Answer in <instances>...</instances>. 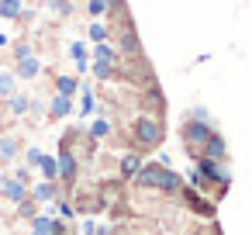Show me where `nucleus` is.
<instances>
[{
	"mask_svg": "<svg viewBox=\"0 0 252 235\" xmlns=\"http://www.w3.org/2000/svg\"><path fill=\"white\" fill-rule=\"evenodd\" d=\"M118 56H125V59H138L142 56V38H138L135 25H125L118 32Z\"/></svg>",
	"mask_w": 252,
	"mask_h": 235,
	"instance_id": "nucleus-5",
	"label": "nucleus"
},
{
	"mask_svg": "<svg viewBox=\"0 0 252 235\" xmlns=\"http://www.w3.org/2000/svg\"><path fill=\"white\" fill-rule=\"evenodd\" d=\"M21 11H25V4H21V0H0V18L18 21V18H21Z\"/></svg>",
	"mask_w": 252,
	"mask_h": 235,
	"instance_id": "nucleus-17",
	"label": "nucleus"
},
{
	"mask_svg": "<svg viewBox=\"0 0 252 235\" xmlns=\"http://www.w3.org/2000/svg\"><path fill=\"white\" fill-rule=\"evenodd\" d=\"M52 228H56V214H35V218H32V232L49 235Z\"/></svg>",
	"mask_w": 252,
	"mask_h": 235,
	"instance_id": "nucleus-19",
	"label": "nucleus"
},
{
	"mask_svg": "<svg viewBox=\"0 0 252 235\" xmlns=\"http://www.w3.org/2000/svg\"><path fill=\"white\" fill-rule=\"evenodd\" d=\"M135 180H138V187H152L159 194H180L183 190L180 173H173L169 166H159V163H142V169H138Z\"/></svg>",
	"mask_w": 252,
	"mask_h": 235,
	"instance_id": "nucleus-2",
	"label": "nucleus"
},
{
	"mask_svg": "<svg viewBox=\"0 0 252 235\" xmlns=\"http://www.w3.org/2000/svg\"><path fill=\"white\" fill-rule=\"evenodd\" d=\"M18 138L14 135H0V166H7V163H14L18 159Z\"/></svg>",
	"mask_w": 252,
	"mask_h": 235,
	"instance_id": "nucleus-11",
	"label": "nucleus"
},
{
	"mask_svg": "<svg viewBox=\"0 0 252 235\" xmlns=\"http://www.w3.org/2000/svg\"><path fill=\"white\" fill-rule=\"evenodd\" d=\"M66 114H73V97L56 94V97L49 101V118H66Z\"/></svg>",
	"mask_w": 252,
	"mask_h": 235,
	"instance_id": "nucleus-12",
	"label": "nucleus"
},
{
	"mask_svg": "<svg viewBox=\"0 0 252 235\" xmlns=\"http://www.w3.org/2000/svg\"><path fill=\"white\" fill-rule=\"evenodd\" d=\"M104 4H107V7H111V11H118V7H121V4H125V0H104Z\"/></svg>",
	"mask_w": 252,
	"mask_h": 235,
	"instance_id": "nucleus-34",
	"label": "nucleus"
},
{
	"mask_svg": "<svg viewBox=\"0 0 252 235\" xmlns=\"http://www.w3.org/2000/svg\"><path fill=\"white\" fill-rule=\"evenodd\" d=\"M107 11H111V7L104 4V0H87V14H90V18H104Z\"/></svg>",
	"mask_w": 252,
	"mask_h": 235,
	"instance_id": "nucleus-27",
	"label": "nucleus"
},
{
	"mask_svg": "<svg viewBox=\"0 0 252 235\" xmlns=\"http://www.w3.org/2000/svg\"><path fill=\"white\" fill-rule=\"evenodd\" d=\"M28 114H32V121H45V118H49V104L35 97V101L28 104Z\"/></svg>",
	"mask_w": 252,
	"mask_h": 235,
	"instance_id": "nucleus-24",
	"label": "nucleus"
},
{
	"mask_svg": "<svg viewBox=\"0 0 252 235\" xmlns=\"http://www.w3.org/2000/svg\"><path fill=\"white\" fill-rule=\"evenodd\" d=\"M107 135H111V121L107 118H97L90 125V138H107Z\"/></svg>",
	"mask_w": 252,
	"mask_h": 235,
	"instance_id": "nucleus-25",
	"label": "nucleus"
},
{
	"mask_svg": "<svg viewBox=\"0 0 252 235\" xmlns=\"http://www.w3.org/2000/svg\"><path fill=\"white\" fill-rule=\"evenodd\" d=\"M56 94H63V97L80 94V80L76 76H56Z\"/></svg>",
	"mask_w": 252,
	"mask_h": 235,
	"instance_id": "nucleus-16",
	"label": "nucleus"
},
{
	"mask_svg": "<svg viewBox=\"0 0 252 235\" xmlns=\"http://www.w3.org/2000/svg\"><path fill=\"white\" fill-rule=\"evenodd\" d=\"M28 56H35V52H32V42H18V45H14V59L21 63V59H28Z\"/></svg>",
	"mask_w": 252,
	"mask_h": 235,
	"instance_id": "nucleus-30",
	"label": "nucleus"
},
{
	"mask_svg": "<svg viewBox=\"0 0 252 235\" xmlns=\"http://www.w3.org/2000/svg\"><path fill=\"white\" fill-rule=\"evenodd\" d=\"M0 49H7V35H0Z\"/></svg>",
	"mask_w": 252,
	"mask_h": 235,
	"instance_id": "nucleus-35",
	"label": "nucleus"
},
{
	"mask_svg": "<svg viewBox=\"0 0 252 235\" xmlns=\"http://www.w3.org/2000/svg\"><path fill=\"white\" fill-rule=\"evenodd\" d=\"M14 211H18V218H28V221H32V218L38 214V201H35V197L28 194V197H25L21 204H14Z\"/></svg>",
	"mask_w": 252,
	"mask_h": 235,
	"instance_id": "nucleus-20",
	"label": "nucleus"
},
{
	"mask_svg": "<svg viewBox=\"0 0 252 235\" xmlns=\"http://www.w3.org/2000/svg\"><path fill=\"white\" fill-rule=\"evenodd\" d=\"M90 38H94V45H97V42H107V25L94 21V25H90Z\"/></svg>",
	"mask_w": 252,
	"mask_h": 235,
	"instance_id": "nucleus-28",
	"label": "nucleus"
},
{
	"mask_svg": "<svg viewBox=\"0 0 252 235\" xmlns=\"http://www.w3.org/2000/svg\"><path fill=\"white\" fill-rule=\"evenodd\" d=\"M214 135V128H211V121H200V118H187L183 125H180V142L187 145V152L197 159L200 152H204V145H207V138Z\"/></svg>",
	"mask_w": 252,
	"mask_h": 235,
	"instance_id": "nucleus-3",
	"label": "nucleus"
},
{
	"mask_svg": "<svg viewBox=\"0 0 252 235\" xmlns=\"http://www.w3.org/2000/svg\"><path fill=\"white\" fill-rule=\"evenodd\" d=\"M56 163H59V180H63L66 187H73V183H76V173H80V156H76V152L63 142V145H59Z\"/></svg>",
	"mask_w": 252,
	"mask_h": 235,
	"instance_id": "nucleus-4",
	"label": "nucleus"
},
{
	"mask_svg": "<svg viewBox=\"0 0 252 235\" xmlns=\"http://www.w3.org/2000/svg\"><path fill=\"white\" fill-rule=\"evenodd\" d=\"M142 163H145V159H142L138 152H125L121 163H118V176H121V180H135L138 169H142Z\"/></svg>",
	"mask_w": 252,
	"mask_h": 235,
	"instance_id": "nucleus-7",
	"label": "nucleus"
},
{
	"mask_svg": "<svg viewBox=\"0 0 252 235\" xmlns=\"http://www.w3.org/2000/svg\"><path fill=\"white\" fill-rule=\"evenodd\" d=\"M0 197H4L7 204H21V201L28 197V187L18 183L11 173H0Z\"/></svg>",
	"mask_w": 252,
	"mask_h": 235,
	"instance_id": "nucleus-6",
	"label": "nucleus"
},
{
	"mask_svg": "<svg viewBox=\"0 0 252 235\" xmlns=\"http://www.w3.org/2000/svg\"><path fill=\"white\" fill-rule=\"evenodd\" d=\"M14 76H18V80H38V76H42V63H38L35 56H28V59H21V63L14 66Z\"/></svg>",
	"mask_w": 252,
	"mask_h": 235,
	"instance_id": "nucleus-10",
	"label": "nucleus"
},
{
	"mask_svg": "<svg viewBox=\"0 0 252 235\" xmlns=\"http://www.w3.org/2000/svg\"><path fill=\"white\" fill-rule=\"evenodd\" d=\"M80 94H83V101H80V111H83V114L90 118V114L97 111V94H94L90 87H80Z\"/></svg>",
	"mask_w": 252,
	"mask_h": 235,
	"instance_id": "nucleus-22",
	"label": "nucleus"
},
{
	"mask_svg": "<svg viewBox=\"0 0 252 235\" xmlns=\"http://www.w3.org/2000/svg\"><path fill=\"white\" fill-rule=\"evenodd\" d=\"M90 69H94L97 80H114V76H118V66H114V63H97V59H94Z\"/></svg>",
	"mask_w": 252,
	"mask_h": 235,
	"instance_id": "nucleus-21",
	"label": "nucleus"
},
{
	"mask_svg": "<svg viewBox=\"0 0 252 235\" xmlns=\"http://www.w3.org/2000/svg\"><path fill=\"white\" fill-rule=\"evenodd\" d=\"M69 56H73L76 63H87V45H83V42H73V45H69Z\"/></svg>",
	"mask_w": 252,
	"mask_h": 235,
	"instance_id": "nucleus-31",
	"label": "nucleus"
},
{
	"mask_svg": "<svg viewBox=\"0 0 252 235\" xmlns=\"http://www.w3.org/2000/svg\"><path fill=\"white\" fill-rule=\"evenodd\" d=\"M49 7H52L56 14H63V18L73 14V4H69V0H49Z\"/></svg>",
	"mask_w": 252,
	"mask_h": 235,
	"instance_id": "nucleus-29",
	"label": "nucleus"
},
{
	"mask_svg": "<svg viewBox=\"0 0 252 235\" xmlns=\"http://www.w3.org/2000/svg\"><path fill=\"white\" fill-rule=\"evenodd\" d=\"M52 214H63V218L69 221V218H76V207H73L69 201H63V197H56V207H52Z\"/></svg>",
	"mask_w": 252,
	"mask_h": 235,
	"instance_id": "nucleus-26",
	"label": "nucleus"
},
{
	"mask_svg": "<svg viewBox=\"0 0 252 235\" xmlns=\"http://www.w3.org/2000/svg\"><path fill=\"white\" fill-rule=\"evenodd\" d=\"M32 197H35L38 204H42V201H52V197H56V183H52V180L35 183V187H32Z\"/></svg>",
	"mask_w": 252,
	"mask_h": 235,
	"instance_id": "nucleus-18",
	"label": "nucleus"
},
{
	"mask_svg": "<svg viewBox=\"0 0 252 235\" xmlns=\"http://www.w3.org/2000/svg\"><path fill=\"white\" fill-rule=\"evenodd\" d=\"M11 176H14L18 183H25V187H28V183H32V166H18V169H14Z\"/></svg>",
	"mask_w": 252,
	"mask_h": 235,
	"instance_id": "nucleus-33",
	"label": "nucleus"
},
{
	"mask_svg": "<svg viewBox=\"0 0 252 235\" xmlns=\"http://www.w3.org/2000/svg\"><path fill=\"white\" fill-rule=\"evenodd\" d=\"M14 87H18V76L4 69V73H0V97H4V101H7V97L14 94Z\"/></svg>",
	"mask_w": 252,
	"mask_h": 235,
	"instance_id": "nucleus-23",
	"label": "nucleus"
},
{
	"mask_svg": "<svg viewBox=\"0 0 252 235\" xmlns=\"http://www.w3.org/2000/svg\"><path fill=\"white\" fill-rule=\"evenodd\" d=\"M38 173H42V180H59V163H56V156H45L42 152V159H38Z\"/></svg>",
	"mask_w": 252,
	"mask_h": 235,
	"instance_id": "nucleus-15",
	"label": "nucleus"
},
{
	"mask_svg": "<svg viewBox=\"0 0 252 235\" xmlns=\"http://www.w3.org/2000/svg\"><path fill=\"white\" fill-rule=\"evenodd\" d=\"M200 156H207V159H214V163H224V159H228V142L214 132V135L207 138V145H204V152H200Z\"/></svg>",
	"mask_w": 252,
	"mask_h": 235,
	"instance_id": "nucleus-8",
	"label": "nucleus"
},
{
	"mask_svg": "<svg viewBox=\"0 0 252 235\" xmlns=\"http://www.w3.org/2000/svg\"><path fill=\"white\" fill-rule=\"evenodd\" d=\"M28 235H38V232H28Z\"/></svg>",
	"mask_w": 252,
	"mask_h": 235,
	"instance_id": "nucleus-36",
	"label": "nucleus"
},
{
	"mask_svg": "<svg viewBox=\"0 0 252 235\" xmlns=\"http://www.w3.org/2000/svg\"><path fill=\"white\" fill-rule=\"evenodd\" d=\"M94 59H97V63H114V66H118L121 56H118V49H114L111 42H97V45H94Z\"/></svg>",
	"mask_w": 252,
	"mask_h": 235,
	"instance_id": "nucleus-13",
	"label": "nucleus"
},
{
	"mask_svg": "<svg viewBox=\"0 0 252 235\" xmlns=\"http://www.w3.org/2000/svg\"><path fill=\"white\" fill-rule=\"evenodd\" d=\"M28 104H32V97H28V94H18V90H14V94L7 97V111H11L14 118L28 114Z\"/></svg>",
	"mask_w": 252,
	"mask_h": 235,
	"instance_id": "nucleus-14",
	"label": "nucleus"
},
{
	"mask_svg": "<svg viewBox=\"0 0 252 235\" xmlns=\"http://www.w3.org/2000/svg\"><path fill=\"white\" fill-rule=\"evenodd\" d=\"M131 142L138 149H159L166 142V125H162V114H152V111H142L135 121H131Z\"/></svg>",
	"mask_w": 252,
	"mask_h": 235,
	"instance_id": "nucleus-1",
	"label": "nucleus"
},
{
	"mask_svg": "<svg viewBox=\"0 0 252 235\" xmlns=\"http://www.w3.org/2000/svg\"><path fill=\"white\" fill-rule=\"evenodd\" d=\"M142 104H149L152 114H162V111H166V97H162V90H159L156 80L149 83V90H142Z\"/></svg>",
	"mask_w": 252,
	"mask_h": 235,
	"instance_id": "nucleus-9",
	"label": "nucleus"
},
{
	"mask_svg": "<svg viewBox=\"0 0 252 235\" xmlns=\"http://www.w3.org/2000/svg\"><path fill=\"white\" fill-rule=\"evenodd\" d=\"M38 159H42V149H38V145H28V149H25V163H28V166H38Z\"/></svg>",
	"mask_w": 252,
	"mask_h": 235,
	"instance_id": "nucleus-32",
	"label": "nucleus"
}]
</instances>
